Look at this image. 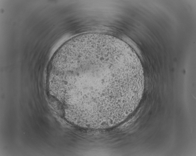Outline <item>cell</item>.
<instances>
[{
    "instance_id": "cell-1",
    "label": "cell",
    "mask_w": 196,
    "mask_h": 156,
    "mask_svg": "<svg viewBox=\"0 0 196 156\" xmlns=\"http://www.w3.org/2000/svg\"><path fill=\"white\" fill-rule=\"evenodd\" d=\"M62 67L66 93L79 108L92 112L122 106L136 98L144 80L140 63L117 49L93 45L79 49Z\"/></svg>"
}]
</instances>
